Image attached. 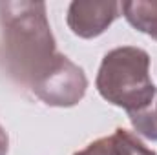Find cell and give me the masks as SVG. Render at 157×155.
Listing matches in <instances>:
<instances>
[{
  "mask_svg": "<svg viewBox=\"0 0 157 155\" xmlns=\"http://www.w3.org/2000/svg\"><path fill=\"white\" fill-rule=\"evenodd\" d=\"M0 29L6 68L18 84L29 89L64 59L57 49L44 2H0Z\"/></svg>",
  "mask_w": 157,
  "mask_h": 155,
  "instance_id": "cell-1",
  "label": "cell"
},
{
  "mask_svg": "<svg viewBox=\"0 0 157 155\" xmlns=\"http://www.w3.org/2000/svg\"><path fill=\"white\" fill-rule=\"evenodd\" d=\"M97 91L110 104L128 115L152 106L155 86L150 77V55L135 46H121L108 51L95 78Z\"/></svg>",
  "mask_w": 157,
  "mask_h": 155,
  "instance_id": "cell-2",
  "label": "cell"
},
{
  "mask_svg": "<svg viewBox=\"0 0 157 155\" xmlns=\"http://www.w3.org/2000/svg\"><path fill=\"white\" fill-rule=\"evenodd\" d=\"M88 78L84 70L66 55L60 64L31 89L40 100L53 108H71L86 95Z\"/></svg>",
  "mask_w": 157,
  "mask_h": 155,
  "instance_id": "cell-3",
  "label": "cell"
},
{
  "mask_svg": "<svg viewBox=\"0 0 157 155\" xmlns=\"http://www.w3.org/2000/svg\"><path fill=\"white\" fill-rule=\"evenodd\" d=\"M119 2L75 0L68 7V28L80 39H95L102 35L119 17Z\"/></svg>",
  "mask_w": 157,
  "mask_h": 155,
  "instance_id": "cell-4",
  "label": "cell"
},
{
  "mask_svg": "<svg viewBox=\"0 0 157 155\" xmlns=\"http://www.w3.org/2000/svg\"><path fill=\"white\" fill-rule=\"evenodd\" d=\"M73 155H157L150 150L135 133L130 130L117 128L112 135L101 137L90 142L86 148L75 152Z\"/></svg>",
  "mask_w": 157,
  "mask_h": 155,
  "instance_id": "cell-5",
  "label": "cell"
},
{
  "mask_svg": "<svg viewBox=\"0 0 157 155\" xmlns=\"http://www.w3.org/2000/svg\"><path fill=\"white\" fill-rule=\"evenodd\" d=\"M121 11L124 18L137 31L157 40V2L152 0H133L122 2Z\"/></svg>",
  "mask_w": 157,
  "mask_h": 155,
  "instance_id": "cell-6",
  "label": "cell"
},
{
  "mask_svg": "<svg viewBox=\"0 0 157 155\" xmlns=\"http://www.w3.org/2000/svg\"><path fill=\"white\" fill-rule=\"evenodd\" d=\"M128 117L137 133H141L143 137H146L150 141H157V100L155 108H148L144 112L132 113Z\"/></svg>",
  "mask_w": 157,
  "mask_h": 155,
  "instance_id": "cell-7",
  "label": "cell"
},
{
  "mask_svg": "<svg viewBox=\"0 0 157 155\" xmlns=\"http://www.w3.org/2000/svg\"><path fill=\"white\" fill-rule=\"evenodd\" d=\"M7 150H9V137L0 124V155H7Z\"/></svg>",
  "mask_w": 157,
  "mask_h": 155,
  "instance_id": "cell-8",
  "label": "cell"
}]
</instances>
